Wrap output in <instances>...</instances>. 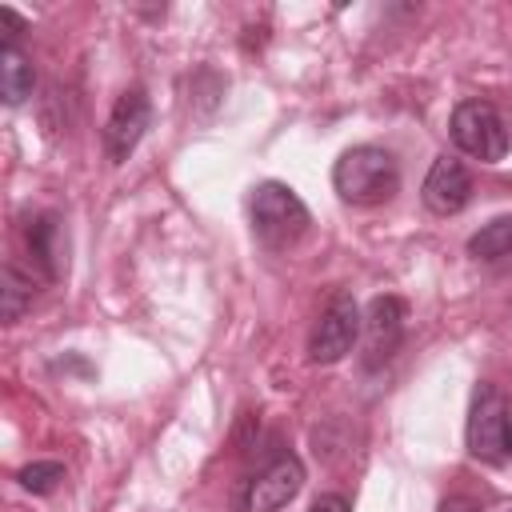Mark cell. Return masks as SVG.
<instances>
[{
	"label": "cell",
	"mask_w": 512,
	"mask_h": 512,
	"mask_svg": "<svg viewBox=\"0 0 512 512\" xmlns=\"http://www.w3.org/2000/svg\"><path fill=\"white\" fill-rule=\"evenodd\" d=\"M332 188L344 204H360V208H372V204H384L396 196L400 188V168L392 160L388 148H376V144H360V148H348L336 168H332Z\"/></svg>",
	"instance_id": "cell-1"
},
{
	"label": "cell",
	"mask_w": 512,
	"mask_h": 512,
	"mask_svg": "<svg viewBox=\"0 0 512 512\" xmlns=\"http://www.w3.org/2000/svg\"><path fill=\"white\" fill-rule=\"evenodd\" d=\"M308 224H312V216H308L304 200L288 184L264 180L256 188V196H252V232H256V240L264 248H272V252L292 248L308 232Z\"/></svg>",
	"instance_id": "cell-2"
},
{
	"label": "cell",
	"mask_w": 512,
	"mask_h": 512,
	"mask_svg": "<svg viewBox=\"0 0 512 512\" xmlns=\"http://www.w3.org/2000/svg\"><path fill=\"white\" fill-rule=\"evenodd\" d=\"M452 140H456L460 152H468V156H476L484 164H496L508 152V128H504L500 112L492 104H484V100L456 104V112H452Z\"/></svg>",
	"instance_id": "cell-3"
},
{
	"label": "cell",
	"mask_w": 512,
	"mask_h": 512,
	"mask_svg": "<svg viewBox=\"0 0 512 512\" xmlns=\"http://www.w3.org/2000/svg\"><path fill=\"white\" fill-rule=\"evenodd\" d=\"M360 324H364V316H360L356 300L352 296H336L324 308V316L316 320L312 336H308V360L312 364H336V360H344L352 352V344L360 340Z\"/></svg>",
	"instance_id": "cell-4"
},
{
	"label": "cell",
	"mask_w": 512,
	"mask_h": 512,
	"mask_svg": "<svg viewBox=\"0 0 512 512\" xmlns=\"http://www.w3.org/2000/svg\"><path fill=\"white\" fill-rule=\"evenodd\" d=\"M404 320H408V308L400 296H372V304L364 308V324H360L368 368H380L384 360L396 356V348L404 340Z\"/></svg>",
	"instance_id": "cell-5"
},
{
	"label": "cell",
	"mask_w": 512,
	"mask_h": 512,
	"mask_svg": "<svg viewBox=\"0 0 512 512\" xmlns=\"http://www.w3.org/2000/svg\"><path fill=\"white\" fill-rule=\"evenodd\" d=\"M148 120H152V104H148L144 88L120 92V100L112 104L108 124H104V152H108L112 164H124V160L136 152V144H140Z\"/></svg>",
	"instance_id": "cell-6"
},
{
	"label": "cell",
	"mask_w": 512,
	"mask_h": 512,
	"mask_svg": "<svg viewBox=\"0 0 512 512\" xmlns=\"http://www.w3.org/2000/svg\"><path fill=\"white\" fill-rule=\"evenodd\" d=\"M504 424H508L504 396L492 384H480L476 396H472V416H468V452L480 456V460H500Z\"/></svg>",
	"instance_id": "cell-7"
},
{
	"label": "cell",
	"mask_w": 512,
	"mask_h": 512,
	"mask_svg": "<svg viewBox=\"0 0 512 512\" xmlns=\"http://www.w3.org/2000/svg\"><path fill=\"white\" fill-rule=\"evenodd\" d=\"M304 488V464L284 452L276 456L252 484H248V496H244V508L248 512H280L284 504L296 500V492Z\"/></svg>",
	"instance_id": "cell-8"
},
{
	"label": "cell",
	"mask_w": 512,
	"mask_h": 512,
	"mask_svg": "<svg viewBox=\"0 0 512 512\" xmlns=\"http://www.w3.org/2000/svg\"><path fill=\"white\" fill-rule=\"evenodd\" d=\"M420 196H424V204H428L436 216H456V212H464L468 200H472V176H468V168H464L456 156H440V160L428 168Z\"/></svg>",
	"instance_id": "cell-9"
},
{
	"label": "cell",
	"mask_w": 512,
	"mask_h": 512,
	"mask_svg": "<svg viewBox=\"0 0 512 512\" xmlns=\"http://www.w3.org/2000/svg\"><path fill=\"white\" fill-rule=\"evenodd\" d=\"M28 252L32 260L40 264V272L48 280H60L64 268H68V244H64V228H60V216L56 212H40L36 220H28Z\"/></svg>",
	"instance_id": "cell-10"
},
{
	"label": "cell",
	"mask_w": 512,
	"mask_h": 512,
	"mask_svg": "<svg viewBox=\"0 0 512 512\" xmlns=\"http://www.w3.org/2000/svg\"><path fill=\"white\" fill-rule=\"evenodd\" d=\"M36 88V68L20 48H0V96L4 104H24Z\"/></svg>",
	"instance_id": "cell-11"
},
{
	"label": "cell",
	"mask_w": 512,
	"mask_h": 512,
	"mask_svg": "<svg viewBox=\"0 0 512 512\" xmlns=\"http://www.w3.org/2000/svg\"><path fill=\"white\" fill-rule=\"evenodd\" d=\"M468 252L476 260H500V256H508L512 252V216H496L480 232H472Z\"/></svg>",
	"instance_id": "cell-12"
},
{
	"label": "cell",
	"mask_w": 512,
	"mask_h": 512,
	"mask_svg": "<svg viewBox=\"0 0 512 512\" xmlns=\"http://www.w3.org/2000/svg\"><path fill=\"white\" fill-rule=\"evenodd\" d=\"M32 304V276H24L16 264H4L0 272V312L4 320H20V312Z\"/></svg>",
	"instance_id": "cell-13"
},
{
	"label": "cell",
	"mask_w": 512,
	"mask_h": 512,
	"mask_svg": "<svg viewBox=\"0 0 512 512\" xmlns=\"http://www.w3.org/2000/svg\"><path fill=\"white\" fill-rule=\"evenodd\" d=\"M16 480H20L28 492L48 496V492H56V484L64 480V464H56V460H36V464H24V468L16 472Z\"/></svg>",
	"instance_id": "cell-14"
},
{
	"label": "cell",
	"mask_w": 512,
	"mask_h": 512,
	"mask_svg": "<svg viewBox=\"0 0 512 512\" xmlns=\"http://www.w3.org/2000/svg\"><path fill=\"white\" fill-rule=\"evenodd\" d=\"M20 32H24V20H20L12 8H0V36H4V48H16Z\"/></svg>",
	"instance_id": "cell-15"
},
{
	"label": "cell",
	"mask_w": 512,
	"mask_h": 512,
	"mask_svg": "<svg viewBox=\"0 0 512 512\" xmlns=\"http://www.w3.org/2000/svg\"><path fill=\"white\" fill-rule=\"evenodd\" d=\"M308 512H352V508H348V500H344V496L324 492V496H316V500H312V508H308Z\"/></svg>",
	"instance_id": "cell-16"
},
{
	"label": "cell",
	"mask_w": 512,
	"mask_h": 512,
	"mask_svg": "<svg viewBox=\"0 0 512 512\" xmlns=\"http://www.w3.org/2000/svg\"><path fill=\"white\" fill-rule=\"evenodd\" d=\"M440 512H476V504L456 496V500H444V508H440Z\"/></svg>",
	"instance_id": "cell-17"
},
{
	"label": "cell",
	"mask_w": 512,
	"mask_h": 512,
	"mask_svg": "<svg viewBox=\"0 0 512 512\" xmlns=\"http://www.w3.org/2000/svg\"><path fill=\"white\" fill-rule=\"evenodd\" d=\"M504 452H512V416H508V424H504Z\"/></svg>",
	"instance_id": "cell-18"
}]
</instances>
